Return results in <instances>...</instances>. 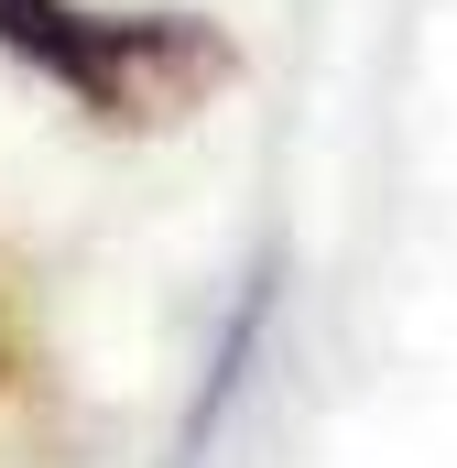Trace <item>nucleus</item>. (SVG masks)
Here are the masks:
<instances>
[{"instance_id":"nucleus-1","label":"nucleus","mask_w":457,"mask_h":468,"mask_svg":"<svg viewBox=\"0 0 457 468\" xmlns=\"http://www.w3.org/2000/svg\"><path fill=\"white\" fill-rule=\"evenodd\" d=\"M0 55L66 88L99 131H186L239 88V44L207 11H110V0H0Z\"/></svg>"}]
</instances>
